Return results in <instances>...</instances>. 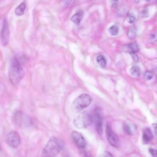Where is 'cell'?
<instances>
[{"label":"cell","mask_w":157,"mask_h":157,"mask_svg":"<svg viewBox=\"0 0 157 157\" xmlns=\"http://www.w3.org/2000/svg\"><path fill=\"white\" fill-rule=\"evenodd\" d=\"M141 16L143 18H148L149 16V13L148 10L147 9H143L141 12Z\"/></svg>","instance_id":"23"},{"label":"cell","mask_w":157,"mask_h":157,"mask_svg":"<svg viewBox=\"0 0 157 157\" xmlns=\"http://www.w3.org/2000/svg\"><path fill=\"white\" fill-rule=\"evenodd\" d=\"M91 101V97L89 95L84 94L80 95L71 104L72 112L75 114L79 113L88 106Z\"/></svg>","instance_id":"3"},{"label":"cell","mask_w":157,"mask_h":157,"mask_svg":"<svg viewBox=\"0 0 157 157\" xmlns=\"http://www.w3.org/2000/svg\"><path fill=\"white\" fill-rule=\"evenodd\" d=\"M131 74L136 77H138L141 74V71L139 67L137 66H134L130 70Z\"/></svg>","instance_id":"17"},{"label":"cell","mask_w":157,"mask_h":157,"mask_svg":"<svg viewBox=\"0 0 157 157\" xmlns=\"http://www.w3.org/2000/svg\"><path fill=\"white\" fill-rule=\"evenodd\" d=\"M13 120L15 124L21 127H26L30 126L32 124L30 117L21 112H16L14 114Z\"/></svg>","instance_id":"4"},{"label":"cell","mask_w":157,"mask_h":157,"mask_svg":"<svg viewBox=\"0 0 157 157\" xmlns=\"http://www.w3.org/2000/svg\"></svg>","instance_id":"30"},{"label":"cell","mask_w":157,"mask_h":157,"mask_svg":"<svg viewBox=\"0 0 157 157\" xmlns=\"http://www.w3.org/2000/svg\"><path fill=\"white\" fill-rule=\"evenodd\" d=\"M152 126L154 129L155 132L157 135V124H152Z\"/></svg>","instance_id":"29"},{"label":"cell","mask_w":157,"mask_h":157,"mask_svg":"<svg viewBox=\"0 0 157 157\" xmlns=\"http://www.w3.org/2000/svg\"><path fill=\"white\" fill-rule=\"evenodd\" d=\"M8 74L11 82L14 84L19 82L24 77L25 71L17 58L12 59Z\"/></svg>","instance_id":"2"},{"label":"cell","mask_w":157,"mask_h":157,"mask_svg":"<svg viewBox=\"0 0 157 157\" xmlns=\"http://www.w3.org/2000/svg\"><path fill=\"white\" fill-rule=\"evenodd\" d=\"M153 76V74L151 71H148L144 74V78L146 81L151 80Z\"/></svg>","instance_id":"21"},{"label":"cell","mask_w":157,"mask_h":157,"mask_svg":"<svg viewBox=\"0 0 157 157\" xmlns=\"http://www.w3.org/2000/svg\"><path fill=\"white\" fill-rule=\"evenodd\" d=\"M150 41L151 43H154V42L157 41V31L152 33L150 35L149 37Z\"/></svg>","instance_id":"20"},{"label":"cell","mask_w":157,"mask_h":157,"mask_svg":"<svg viewBox=\"0 0 157 157\" xmlns=\"http://www.w3.org/2000/svg\"><path fill=\"white\" fill-rule=\"evenodd\" d=\"M80 155L81 157H92L90 153L84 150H82L80 152Z\"/></svg>","instance_id":"25"},{"label":"cell","mask_w":157,"mask_h":157,"mask_svg":"<svg viewBox=\"0 0 157 157\" xmlns=\"http://www.w3.org/2000/svg\"><path fill=\"white\" fill-rule=\"evenodd\" d=\"M26 8V4L25 3H21L20 5L17 7L15 10V13L17 16L22 15L24 14Z\"/></svg>","instance_id":"15"},{"label":"cell","mask_w":157,"mask_h":157,"mask_svg":"<svg viewBox=\"0 0 157 157\" xmlns=\"http://www.w3.org/2000/svg\"><path fill=\"white\" fill-rule=\"evenodd\" d=\"M152 138V134L150 130L145 128L143 130L142 142L144 144H147L151 141Z\"/></svg>","instance_id":"11"},{"label":"cell","mask_w":157,"mask_h":157,"mask_svg":"<svg viewBox=\"0 0 157 157\" xmlns=\"http://www.w3.org/2000/svg\"><path fill=\"white\" fill-rule=\"evenodd\" d=\"M83 13L80 11L74 15L71 18V20L76 24H79L83 19Z\"/></svg>","instance_id":"13"},{"label":"cell","mask_w":157,"mask_h":157,"mask_svg":"<svg viewBox=\"0 0 157 157\" xmlns=\"http://www.w3.org/2000/svg\"><path fill=\"white\" fill-rule=\"evenodd\" d=\"M119 27L117 25H114L110 27L108 31L110 34L113 36H116L118 34L119 32Z\"/></svg>","instance_id":"18"},{"label":"cell","mask_w":157,"mask_h":157,"mask_svg":"<svg viewBox=\"0 0 157 157\" xmlns=\"http://www.w3.org/2000/svg\"><path fill=\"white\" fill-rule=\"evenodd\" d=\"M92 122L91 116L86 112H83L75 119L74 124L77 128L82 129L85 128Z\"/></svg>","instance_id":"5"},{"label":"cell","mask_w":157,"mask_h":157,"mask_svg":"<svg viewBox=\"0 0 157 157\" xmlns=\"http://www.w3.org/2000/svg\"><path fill=\"white\" fill-rule=\"evenodd\" d=\"M64 142L61 139L53 137L51 138L42 150L41 157H53L63 149Z\"/></svg>","instance_id":"1"},{"label":"cell","mask_w":157,"mask_h":157,"mask_svg":"<svg viewBox=\"0 0 157 157\" xmlns=\"http://www.w3.org/2000/svg\"><path fill=\"white\" fill-rule=\"evenodd\" d=\"M97 61L101 67H104L106 65V59L102 55H100L97 57Z\"/></svg>","instance_id":"16"},{"label":"cell","mask_w":157,"mask_h":157,"mask_svg":"<svg viewBox=\"0 0 157 157\" xmlns=\"http://www.w3.org/2000/svg\"><path fill=\"white\" fill-rule=\"evenodd\" d=\"M148 151L153 157H157V150L153 148H150Z\"/></svg>","instance_id":"27"},{"label":"cell","mask_w":157,"mask_h":157,"mask_svg":"<svg viewBox=\"0 0 157 157\" xmlns=\"http://www.w3.org/2000/svg\"><path fill=\"white\" fill-rule=\"evenodd\" d=\"M98 157H113L110 152L105 151L99 156Z\"/></svg>","instance_id":"26"},{"label":"cell","mask_w":157,"mask_h":157,"mask_svg":"<svg viewBox=\"0 0 157 157\" xmlns=\"http://www.w3.org/2000/svg\"><path fill=\"white\" fill-rule=\"evenodd\" d=\"M10 32L9 26L6 19H4L3 26L1 33V41L2 45L6 46L8 44Z\"/></svg>","instance_id":"10"},{"label":"cell","mask_w":157,"mask_h":157,"mask_svg":"<svg viewBox=\"0 0 157 157\" xmlns=\"http://www.w3.org/2000/svg\"><path fill=\"white\" fill-rule=\"evenodd\" d=\"M126 20L129 23H133L135 22V18L133 16L129 14L126 16Z\"/></svg>","instance_id":"22"},{"label":"cell","mask_w":157,"mask_h":157,"mask_svg":"<svg viewBox=\"0 0 157 157\" xmlns=\"http://www.w3.org/2000/svg\"><path fill=\"white\" fill-rule=\"evenodd\" d=\"M6 142L8 145L12 148H18L20 145L21 139L19 134L15 131L8 133L6 137Z\"/></svg>","instance_id":"8"},{"label":"cell","mask_w":157,"mask_h":157,"mask_svg":"<svg viewBox=\"0 0 157 157\" xmlns=\"http://www.w3.org/2000/svg\"><path fill=\"white\" fill-rule=\"evenodd\" d=\"M71 137L75 145L80 149H84L86 147L87 145L86 141L81 134L74 131L71 134Z\"/></svg>","instance_id":"9"},{"label":"cell","mask_w":157,"mask_h":157,"mask_svg":"<svg viewBox=\"0 0 157 157\" xmlns=\"http://www.w3.org/2000/svg\"><path fill=\"white\" fill-rule=\"evenodd\" d=\"M112 7L114 8L116 7L118 5V3L117 1H112Z\"/></svg>","instance_id":"28"},{"label":"cell","mask_w":157,"mask_h":157,"mask_svg":"<svg viewBox=\"0 0 157 157\" xmlns=\"http://www.w3.org/2000/svg\"><path fill=\"white\" fill-rule=\"evenodd\" d=\"M123 50L124 52L130 53L131 52L136 53L138 51L139 48L137 44L134 42L124 45L123 47Z\"/></svg>","instance_id":"12"},{"label":"cell","mask_w":157,"mask_h":157,"mask_svg":"<svg viewBox=\"0 0 157 157\" xmlns=\"http://www.w3.org/2000/svg\"><path fill=\"white\" fill-rule=\"evenodd\" d=\"M124 129L126 132L130 135H132L133 134V131L132 128L130 125L125 124L124 126Z\"/></svg>","instance_id":"19"},{"label":"cell","mask_w":157,"mask_h":157,"mask_svg":"<svg viewBox=\"0 0 157 157\" xmlns=\"http://www.w3.org/2000/svg\"><path fill=\"white\" fill-rule=\"evenodd\" d=\"M131 57H132L133 61L135 63H137L139 61V57L136 53L135 52H131L130 53Z\"/></svg>","instance_id":"24"},{"label":"cell","mask_w":157,"mask_h":157,"mask_svg":"<svg viewBox=\"0 0 157 157\" xmlns=\"http://www.w3.org/2000/svg\"><path fill=\"white\" fill-rule=\"evenodd\" d=\"M91 117L92 122L94 123L97 132L101 135L103 132V122L99 109H95Z\"/></svg>","instance_id":"6"},{"label":"cell","mask_w":157,"mask_h":157,"mask_svg":"<svg viewBox=\"0 0 157 157\" xmlns=\"http://www.w3.org/2000/svg\"><path fill=\"white\" fill-rule=\"evenodd\" d=\"M137 33V28L135 26L130 28L127 33V36L130 40H132L136 37Z\"/></svg>","instance_id":"14"},{"label":"cell","mask_w":157,"mask_h":157,"mask_svg":"<svg viewBox=\"0 0 157 157\" xmlns=\"http://www.w3.org/2000/svg\"><path fill=\"white\" fill-rule=\"evenodd\" d=\"M106 134L108 141L110 145L116 148L120 146V142L119 138L109 125L107 126Z\"/></svg>","instance_id":"7"}]
</instances>
